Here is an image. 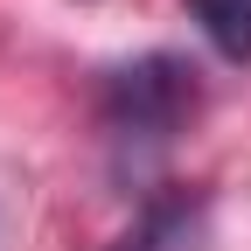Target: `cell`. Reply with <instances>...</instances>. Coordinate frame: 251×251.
Returning a JSON list of instances; mask_svg holds the SVG:
<instances>
[{
  "label": "cell",
  "instance_id": "1",
  "mask_svg": "<svg viewBox=\"0 0 251 251\" xmlns=\"http://www.w3.org/2000/svg\"><path fill=\"white\" fill-rule=\"evenodd\" d=\"M196 112V70L175 56H147L133 70H119L112 91H105V133H112V153L119 168H147L161 153L181 119Z\"/></svg>",
  "mask_w": 251,
  "mask_h": 251
},
{
  "label": "cell",
  "instance_id": "2",
  "mask_svg": "<svg viewBox=\"0 0 251 251\" xmlns=\"http://www.w3.org/2000/svg\"><path fill=\"white\" fill-rule=\"evenodd\" d=\"M188 7L230 63H251V0H188Z\"/></svg>",
  "mask_w": 251,
  "mask_h": 251
}]
</instances>
